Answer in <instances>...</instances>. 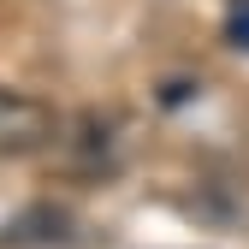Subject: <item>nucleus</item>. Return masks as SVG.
<instances>
[{"label":"nucleus","instance_id":"obj_1","mask_svg":"<svg viewBox=\"0 0 249 249\" xmlns=\"http://www.w3.org/2000/svg\"><path fill=\"white\" fill-rule=\"evenodd\" d=\"M53 142V113L36 95L0 89V154H36Z\"/></svg>","mask_w":249,"mask_h":249},{"label":"nucleus","instance_id":"obj_2","mask_svg":"<svg viewBox=\"0 0 249 249\" xmlns=\"http://www.w3.org/2000/svg\"><path fill=\"white\" fill-rule=\"evenodd\" d=\"M231 36H237V48H249V0L231 12Z\"/></svg>","mask_w":249,"mask_h":249}]
</instances>
